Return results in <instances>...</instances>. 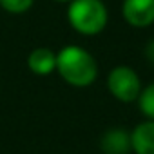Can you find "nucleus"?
Instances as JSON below:
<instances>
[{
  "instance_id": "nucleus-5",
  "label": "nucleus",
  "mask_w": 154,
  "mask_h": 154,
  "mask_svg": "<svg viewBox=\"0 0 154 154\" xmlns=\"http://www.w3.org/2000/svg\"><path fill=\"white\" fill-rule=\"evenodd\" d=\"M131 149L134 154H154V120H145L134 127Z\"/></svg>"
},
{
  "instance_id": "nucleus-4",
  "label": "nucleus",
  "mask_w": 154,
  "mask_h": 154,
  "mask_svg": "<svg viewBox=\"0 0 154 154\" xmlns=\"http://www.w3.org/2000/svg\"><path fill=\"white\" fill-rule=\"evenodd\" d=\"M123 18L132 27H149L154 24V0H123Z\"/></svg>"
},
{
  "instance_id": "nucleus-6",
  "label": "nucleus",
  "mask_w": 154,
  "mask_h": 154,
  "mask_svg": "<svg viewBox=\"0 0 154 154\" xmlns=\"http://www.w3.org/2000/svg\"><path fill=\"white\" fill-rule=\"evenodd\" d=\"M27 67L38 76H47L56 71V53L49 47H36L27 56Z\"/></svg>"
},
{
  "instance_id": "nucleus-2",
  "label": "nucleus",
  "mask_w": 154,
  "mask_h": 154,
  "mask_svg": "<svg viewBox=\"0 0 154 154\" xmlns=\"http://www.w3.org/2000/svg\"><path fill=\"white\" fill-rule=\"evenodd\" d=\"M67 20L76 33L94 36L105 29L109 15L102 0H71Z\"/></svg>"
},
{
  "instance_id": "nucleus-9",
  "label": "nucleus",
  "mask_w": 154,
  "mask_h": 154,
  "mask_svg": "<svg viewBox=\"0 0 154 154\" xmlns=\"http://www.w3.org/2000/svg\"><path fill=\"white\" fill-rule=\"evenodd\" d=\"M35 0H0V6H2L8 13L13 15H22L27 9H31Z\"/></svg>"
},
{
  "instance_id": "nucleus-3",
  "label": "nucleus",
  "mask_w": 154,
  "mask_h": 154,
  "mask_svg": "<svg viewBox=\"0 0 154 154\" xmlns=\"http://www.w3.org/2000/svg\"><path fill=\"white\" fill-rule=\"evenodd\" d=\"M107 87H109V93L123 103L136 102L143 89L138 72L129 65H118L111 69L107 76Z\"/></svg>"
},
{
  "instance_id": "nucleus-10",
  "label": "nucleus",
  "mask_w": 154,
  "mask_h": 154,
  "mask_svg": "<svg viewBox=\"0 0 154 154\" xmlns=\"http://www.w3.org/2000/svg\"><path fill=\"white\" fill-rule=\"evenodd\" d=\"M145 56H147V60H149L150 63H154V40H150V42L147 44V47H145Z\"/></svg>"
},
{
  "instance_id": "nucleus-1",
  "label": "nucleus",
  "mask_w": 154,
  "mask_h": 154,
  "mask_svg": "<svg viewBox=\"0 0 154 154\" xmlns=\"http://www.w3.org/2000/svg\"><path fill=\"white\" fill-rule=\"evenodd\" d=\"M56 71L72 87H89L98 76L94 56L80 45H65L56 53Z\"/></svg>"
},
{
  "instance_id": "nucleus-8",
  "label": "nucleus",
  "mask_w": 154,
  "mask_h": 154,
  "mask_svg": "<svg viewBox=\"0 0 154 154\" xmlns=\"http://www.w3.org/2000/svg\"><path fill=\"white\" fill-rule=\"evenodd\" d=\"M138 105H140V111L143 112V116H147V120H154V82L149 84L145 89H141Z\"/></svg>"
},
{
  "instance_id": "nucleus-11",
  "label": "nucleus",
  "mask_w": 154,
  "mask_h": 154,
  "mask_svg": "<svg viewBox=\"0 0 154 154\" xmlns=\"http://www.w3.org/2000/svg\"><path fill=\"white\" fill-rule=\"evenodd\" d=\"M56 2H71V0H56Z\"/></svg>"
},
{
  "instance_id": "nucleus-7",
  "label": "nucleus",
  "mask_w": 154,
  "mask_h": 154,
  "mask_svg": "<svg viewBox=\"0 0 154 154\" xmlns=\"http://www.w3.org/2000/svg\"><path fill=\"white\" fill-rule=\"evenodd\" d=\"M100 147L105 154H127L131 149V134L122 129L107 131L102 136Z\"/></svg>"
}]
</instances>
